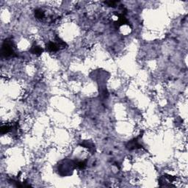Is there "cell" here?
<instances>
[{
    "instance_id": "obj_1",
    "label": "cell",
    "mask_w": 188,
    "mask_h": 188,
    "mask_svg": "<svg viewBox=\"0 0 188 188\" xmlns=\"http://www.w3.org/2000/svg\"><path fill=\"white\" fill-rule=\"evenodd\" d=\"M1 53L3 57L7 58H13L16 56L15 52L14 44L12 42V40H10L8 39L5 40L2 46Z\"/></svg>"
},
{
    "instance_id": "obj_2",
    "label": "cell",
    "mask_w": 188,
    "mask_h": 188,
    "mask_svg": "<svg viewBox=\"0 0 188 188\" xmlns=\"http://www.w3.org/2000/svg\"><path fill=\"white\" fill-rule=\"evenodd\" d=\"M46 48L48 49L49 52H57L58 51L60 47L59 46V44H56L53 43V42H49L47 46H46Z\"/></svg>"
},
{
    "instance_id": "obj_3",
    "label": "cell",
    "mask_w": 188,
    "mask_h": 188,
    "mask_svg": "<svg viewBox=\"0 0 188 188\" xmlns=\"http://www.w3.org/2000/svg\"><path fill=\"white\" fill-rule=\"evenodd\" d=\"M31 52L32 54H35L36 55H40V54L43 52V49L40 48L38 46H33L31 49Z\"/></svg>"
},
{
    "instance_id": "obj_4",
    "label": "cell",
    "mask_w": 188,
    "mask_h": 188,
    "mask_svg": "<svg viewBox=\"0 0 188 188\" xmlns=\"http://www.w3.org/2000/svg\"><path fill=\"white\" fill-rule=\"evenodd\" d=\"M35 15L38 19H42L45 16V14H44V12L43 10H40V9H38V10L35 11Z\"/></svg>"
},
{
    "instance_id": "obj_5",
    "label": "cell",
    "mask_w": 188,
    "mask_h": 188,
    "mask_svg": "<svg viewBox=\"0 0 188 188\" xmlns=\"http://www.w3.org/2000/svg\"><path fill=\"white\" fill-rule=\"evenodd\" d=\"M11 129H12V128L10 127V126L7 125L2 126L1 127V133H2V134H6V133H7V132H9L10 131H11Z\"/></svg>"
},
{
    "instance_id": "obj_6",
    "label": "cell",
    "mask_w": 188,
    "mask_h": 188,
    "mask_svg": "<svg viewBox=\"0 0 188 188\" xmlns=\"http://www.w3.org/2000/svg\"><path fill=\"white\" fill-rule=\"evenodd\" d=\"M86 166V161L84 162H78L76 163V167L79 169H84Z\"/></svg>"
}]
</instances>
